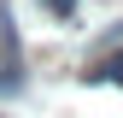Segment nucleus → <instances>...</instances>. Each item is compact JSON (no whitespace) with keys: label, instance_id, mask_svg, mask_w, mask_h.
<instances>
[{"label":"nucleus","instance_id":"nucleus-2","mask_svg":"<svg viewBox=\"0 0 123 118\" xmlns=\"http://www.w3.org/2000/svg\"><path fill=\"white\" fill-rule=\"evenodd\" d=\"M47 6L59 12V18H70V12H76V0H47Z\"/></svg>","mask_w":123,"mask_h":118},{"label":"nucleus","instance_id":"nucleus-1","mask_svg":"<svg viewBox=\"0 0 123 118\" xmlns=\"http://www.w3.org/2000/svg\"><path fill=\"white\" fill-rule=\"evenodd\" d=\"M88 77H105V83H123V59H111V65H100V71H88Z\"/></svg>","mask_w":123,"mask_h":118}]
</instances>
